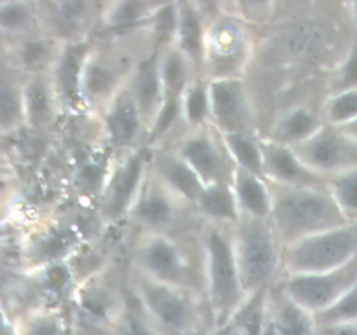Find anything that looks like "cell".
Wrapping results in <instances>:
<instances>
[{
    "instance_id": "obj_1",
    "label": "cell",
    "mask_w": 357,
    "mask_h": 335,
    "mask_svg": "<svg viewBox=\"0 0 357 335\" xmlns=\"http://www.w3.org/2000/svg\"><path fill=\"white\" fill-rule=\"evenodd\" d=\"M153 52L142 30L124 34H100L91 40L80 72L82 112L98 117L100 112L128 84L139 56Z\"/></svg>"
},
{
    "instance_id": "obj_2",
    "label": "cell",
    "mask_w": 357,
    "mask_h": 335,
    "mask_svg": "<svg viewBox=\"0 0 357 335\" xmlns=\"http://www.w3.org/2000/svg\"><path fill=\"white\" fill-rule=\"evenodd\" d=\"M126 281L162 335H204L213 327L204 293L155 281L129 265Z\"/></svg>"
},
{
    "instance_id": "obj_3",
    "label": "cell",
    "mask_w": 357,
    "mask_h": 335,
    "mask_svg": "<svg viewBox=\"0 0 357 335\" xmlns=\"http://www.w3.org/2000/svg\"><path fill=\"white\" fill-rule=\"evenodd\" d=\"M128 265L155 281L204 293L199 232L195 239L181 234H138L128 253Z\"/></svg>"
},
{
    "instance_id": "obj_4",
    "label": "cell",
    "mask_w": 357,
    "mask_h": 335,
    "mask_svg": "<svg viewBox=\"0 0 357 335\" xmlns=\"http://www.w3.org/2000/svg\"><path fill=\"white\" fill-rule=\"evenodd\" d=\"M232 227L216 223H201L199 227L204 297L213 327L229 323L248 295L237 267Z\"/></svg>"
},
{
    "instance_id": "obj_5",
    "label": "cell",
    "mask_w": 357,
    "mask_h": 335,
    "mask_svg": "<svg viewBox=\"0 0 357 335\" xmlns=\"http://www.w3.org/2000/svg\"><path fill=\"white\" fill-rule=\"evenodd\" d=\"M271 184V181H268ZM271 223L282 248L323 230L349 223L324 187H284L271 184Z\"/></svg>"
},
{
    "instance_id": "obj_6",
    "label": "cell",
    "mask_w": 357,
    "mask_h": 335,
    "mask_svg": "<svg viewBox=\"0 0 357 335\" xmlns=\"http://www.w3.org/2000/svg\"><path fill=\"white\" fill-rule=\"evenodd\" d=\"M234 250L246 293L274 288L282 276V244L271 220L241 216L232 227Z\"/></svg>"
},
{
    "instance_id": "obj_7",
    "label": "cell",
    "mask_w": 357,
    "mask_h": 335,
    "mask_svg": "<svg viewBox=\"0 0 357 335\" xmlns=\"http://www.w3.org/2000/svg\"><path fill=\"white\" fill-rule=\"evenodd\" d=\"M128 283L115 265L82 279L68 304L70 335H110L124 306Z\"/></svg>"
},
{
    "instance_id": "obj_8",
    "label": "cell",
    "mask_w": 357,
    "mask_h": 335,
    "mask_svg": "<svg viewBox=\"0 0 357 335\" xmlns=\"http://www.w3.org/2000/svg\"><path fill=\"white\" fill-rule=\"evenodd\" d=\"M253 52V27L232 10H218L209 16L202 61L206 79H246Z\"/></svg>"
},
{
    "instance_id": "obj_9",
    "label": "cell",
    "mask_w": 357,
    "mask_h": 335,
    "mask_svg": "<svg viewBox=\"0 0 357 335\" xmlns=\"http://www.w3.org/2000/svg\"><path fill=\"white\" fill-rule=\"evenodd\" d=\"M150 149L112 156L96 195V215L105 229H114L128 220L129 209L149 174Z\"/></svg>"
},
{
    "instance_id": "obj_10",
    "label": "cell",
    "mask_w": 357,
    "mask_h": 335,
    "mask_svg": "<svg viewBox=\"0 0 357 335\" xmlns=\"http://www.w3.org/2000/svg\"><path fill=\"white\" fill-rule=\"evenodd\" d=\"M356 258L357 222H349L282 248V276L333 271Z\"/></svg>"
},
{
    "instance_id": "obj_11",
    "label": "cell",
    "mask_w": 357,
    "mask_h": 335,
    "mask_svg": "<svg viewBox=\"0 0 357 335\" xmlns=\"http://www.w3.org/2000/svg\"><path fill=\"white\" fill-rule=\"evenodd\" d=\"M194 216V209L171 194L149 168L145 181L129 209L126 225L138 234H181L185 220Z\"/></svg>"
},
{
    "instance_id": "obj_12",
    "label": "cell",
    "mask_w": 357,
    "mask_h": 335,
    "mask_svg": "<svg viewBox=\"0 0 357 335\" xmlns=\"http://www.w3.org/2000/svg\"><path fill=\"white\" fill-rule=\"evenodd\" d=\"M204 185L232 181L236 166L227 152L223 135L213 126L197 129H181L180 135L167 143Z\"/></svg>"
},
{
    "instance_id": "obj_13",
    "label": "cell",
    "mask_w": 357,
    "mask_h": 335,
    "mask_svg": "<svg viewBox=\"0 0 357 335\" xmlns=\"http://www.w3.org/2000/svg\"><path fill=\"white\" fill-rule=\"evenodd\" d=\"M107 0H38L42 31L61 44H84L100 31Z\"/></svg>"
},
{
    "instance_id": "obj_14",
    "label": "cell",
    "mask_w": 357,
    "mask_h": 335,
    "mask_svg": "<svg viewBox=\"0 0 357 335\" xmlns=\"http://www.w3.org/2000/svg\"><path fill=\"white\" fill-rule=\"evenodd\" d=\"M357 283V258L344 267L310 274L282 276L278 286L289 297L316 316L340 299Z\"/></svg>"
},
{
    "instance_id": "obj_15",
    "label": "cell",
    "mask_w": 357,
    "mask_h": 335,
    "mask_svg": "<svg viewBox=\"0 0 357 335\" xmlns=\"http://www.w3.org/2000/svg\"><path fill=\"white\" fill-rule=\"evenodd\" d=\"M96 121L100 122L101 136L112 156H121L146 147L149 124L128 87L112 98L110 103L100 112Z\"/></svg>"
},
{
    "instance_id": "obj_16",
    "label": "cell",
    "mask_w": 357,
    "mask_h": 335,
    "mask_svg": "<svg viewBox=\"0 0 357 335\" xmlns=\"http://www.w3.org/2000/svg\"><path fill=\"white\" fill-rule=\"evenodd\" d=\"M211 126L222 135L258 131L257 112L246 79L209 80Z\"/></svg>"
},
{
    "instance_id": "obj_17",
    "label": "cell",
    "mask_w": 357,
    "mask_h": 335,
    "mask_svg": "<svg viewBox=\"0 0 357 335\" xmlns=\"http://www.w3.org/2000/svg\"><path fill=\"white\" fill-rule=\"evenodd\" d=\"M303 163L323 178L357 166V143L340 126L324 122L307 142L295 147Z\"/></svg>"
},
{
    "instance_id": "obj_18",
    "label": "cell",
    "mask_w": 357,
    "mask_h": 335,
    "mask_svg": "<svg viewBox=\"0 0 357 335\" xmlns=\"http://www.w3.org/2000/svg\"><path fill=\"white\" fill-rule=\"evenodd\" d=\"M150 171L171 194L194 209L204 184L171 147L162 145L150 149Z\"/></svg>"
},
{
    "instance_id": "obj_19",
    "label": "cell",
    "mask_w": 357,
    "mask_h": 335,
    "mask_svg": "<svg viewBox=\"0 0 357 335\" xmlns=\"http://www.w3.org/2000/svg\"><path fill=\"white\" fill-rule=\"evenodd\" d=\"M264 177L284 187H324L326 178L314 173L291 147L271 142L264 136Z\"/></svg>"
},
{
    "instance_id": "obj_20",
    "label": "cell",
    "mask_w": 357,
    "mask_h": 335,
    "mask_svg": "<svg viewBox=\"0 0 357 335\" xmlns=\"http://www.w3.org/2000/svg\"><path fill=\"white\" fill-rule=\"evenodd\" d=\"M208 21V13L202 9L199 0H176V30L173 45L194 63L201 75Z\"/></svg>"
},
{
    "instance_id": "obj_21",
    "label": "cell",
    "mask_w": 357,
    "mask_h": 335,
    "mask_svg": "<svg viewBox=\"0 0 357 335\" xmlns=\"http://www.w3.org/2000/svg\"><path fill=\"white\" fill-rule=\"evenodd\" d=\"M89 42L84 44H65L61 49L54 68L49 77L52 80L63 114H79L82 112L80 103V72Z\"/></svg>"
},
{
    "instance_id": "obj_22",
    "label": "cell",
    "mask_w": 357,
    "mask_h": 335,
    "mask_svg": "<svg viewBox=\"0 0 357 335\" xmlns=\"http://www.w3.org/2000/svg\"><path fill=\"white\" fill-rule=\"evenodd\" d=\"M323 124L324 117L321 108L310 103H296L282 110L271 122L264 136L271 142L295 149L307 142Z\"/></svg>"
},
{
    "instance_id": "obj_23",
    "label": "cell",
    "mask_w": 357,
    "mask_h": 335,
    "mask_svg": "<svg viewBox=\"0 0 357 335\" xmlns=\"http://www.w3.org/2000/svg\"><path fill=\"white\" fill-rule=\"evenodd\" d=\"M126 87L142 110L146 124L150 126L164 103L162 84H160L159 75V52H145L139 56Z\"/></svg>"
},
{
    "instance_id": "obj_24",
    "label": "cell",
    "mask_w": 357,
    "mask_h": 335,
    "mask_svg": "<svg viewBox=\"0 0 357 335\" xmlns=\"http://www.w3.org/2000/svg\"><path fill=\"white\" fill-rule=\"evenodd\" d=\"M63 114L58 94L49 75H30L23 80L24 126L47 129Z\"/></svg>"
},
{
    "instance_id": "obj_25",
    "label": "cell",
    "mask_w": 357,
    "mask_h": 335,
    "mask_svg": "<svg viewBox=\"0 0 357 335\" xmlns=\"http://www.w3.org/2000/svg\"><path fill=\"white\" fill-rule=\"evenodd\" d=\"M63 45L45 31L21 37L14 47V70L21 75H49L54 68Z\"/></svg>"
},
{
    "instance_id": "obj_26",
    "label": "cell",
    "mask_w": 357,
    "mask_h": 335,
    "mask_svg": "<svg viewBox=\"0 0 357 335\" xmlns=\"http://www.w3.org/2000/svg\"><path fill=\"white\" fill-rule=\"evenodd\" d=\"M173 0H107L100 34H124L145 24L160 7Z\"/></svg>"
},
{
    "instance_id": "obj_27",
    "label": "cell",
    "mask_w": 357,
    "mask_h": 335,
    "mask_svg": "<svg viewBox=\"0 0 357 335\" xmlns=\"http://www.w3.org/2000/svg\"><path fill=\"white\" fill-rule=\"evenodd\" d=\"M230 185L241 216L260 220L271 218L272 188L267 178L236 168Z\"/></svg>"
},
{
    "instance_id": "obj_28",
    "label": "cell",
    "mask_w": 357,
    "mask_h": 335,
    "mask_svg": "<svg viewBox=\"0 0 357 335\" xmlns=\"http://www.w3.org/2000/svg\"><path fill=\"white\" fill-rule=\"evenodd\" d=\"M271 330L272 335H319L316 316L278 285L271 290Z\"/></svg>"
},
{
    "instance_id": "obj_29",
    "label": "cell",
    "mask_w": 357,
    "mask_h": 335,
    "mask_svg": "<svg viewBox=\"0 0 357 335\" xmlns=\"http://www.w3.org/2000/svg\"><path fill=\"white\" fill-rule=\"evenodd\" d=\"M194 213L201 223L236 225L241 215L230 181L204 185L194 204Z\"/></svg>"
},
{
    "instance_id": "obj_30",
    "label": "cell",
    "mask_w": 357,
    "mask_h": 335,
    "mask_svg": "<svg viewBox=\"0 0 357 335\" xmlns=\"http://www.w3.org/2000/svg\"><path fill=\"white\" fill-rule=\"evenodd\" d=\"M159 75L164 100L176 101L180 100L188 84L201 73L180 49L171 44L159 51Z\"/></svg>"
},
{
    "instance_id": "obj_31",
    "label": "cell",
    "mask_w": 357,
    "mask_h": 335,
    "mask_svg": "<svg viewBox=\"0 0 357 335\" xmlns=\"http://www.w3.org/2000/svg\"><path fill=\"white\" fill-rule=\"evenodd\" d=\"M0 31L20 38L42 31L38 0H0Z\"/></svg>"
},
{
    "instance_id": "obj_32",
    "label": "cell",
    "mask_w": 357,
    "mask_h": 335,
    "mask_svg": "<svg viewBox=\"0 0 357 335\" xmlns=\"http://www.w3.org/2000/svg\"><path fill=\"white\" fill-rule=\"evenodd\" d=\"M16 335H70L68 309L33 307L14 318Z\"/></svg>"
},
{
    "instance_id": "obj_33",
    "label": "cell",
    "mask_w": 357,
    "mask_h": 335,
    "mask_svg": "<svg viewBox=\"0 0 357 335\" xmlns=\"http://www.w3.org/2000/svg\"><path fill=\"white\" fill-rule=\"evenodd\" d=\"M180 112L183 129H197L211 126V96L209 80L199 75L192 80L180 98Z\"/></svg>"
},
{
    "instance_id": "obj_34",
    "label": "cell",
    "mask_w": 357,
    "mask_h": 335,
    "mask_svg": "<svg viewBox=\"0 0 357 335\" xmlns=\"http://www.w3.org/2000/svg\"><path fill=\"white\" fill-rule=\"evenodd\" d=\"M234 166L264 177V135L260 131L223 135Z\"/></svg>"
},
{
    "instance_id": "obj_35",
    "label": "cell",
    "mask_w": 357,
    "mask_h": 335,
    "mask_svg": "<svg viewBox=\"0 0 357 335\" xmlns=\"http://www.w3.org/2000/svg\"><path fill=\"white\" fill-rule=\"evenodd\" d=\"M23 80L20 72L0 73V131H13L24 126Z\"/></svg>"
},
{
    "instance_id": "obj_36",
    "label": "cell",
    "mask_w": 357,
    "mask_h": 335,
    "mask_svg": "<svg viewBox=\"0 0 357 335\" xmlns=\"http://www.w3.org/2000/svg\"><path fill=\"white\" fill-rule=\"evenodd\" d=\"M110 335H162V334H160L159 328L153 325V321L150 320L146 311L143 309V306L138 302V299L132 295V292L128 286L124 306H122L121 313H119L117 320H115L114 327H112Z\"/></svg>"
},
{
    "instance_id": "obj_37",
    "label": "cell",
    "mask_w": 357,
    "mask_h": 335,
    "mask_svg": "<svg viewBox=\"0 0 357 335\" xmlns=\"http://www.w3.org/2000/svg\"><path fill=\"white\" fill-rule=\"evenodd\" d=\"M326 188L344 218L351 223L357 222V166L328 178Z\"/></svg>"
},
{
    "instance_id": "obj_38",
    "label": "cell",
    "mask_w": 357,
    "mask_h": 335,
    "mask_svg": "<svg viewBox=\"0 0 357 335\" xmlns=\"http://www.w3.org/2000/svg\"><path fill=\"white\" fill-rule=\"evenodd\" d=\"M324 122L333 126H345L357 119V87L356 89L340 91L335 94H326L323 107Z\"/></svg>"
},
{
    "instance_id": "obj_39",
    "label": "cell",
    "mask_w": 357,
    "mask_h": 335,
    "mask_svg": "<svg viewBox=\"0 0 357 335\" xmlns=\"http://www.w3.org/2000/svg\"><path fill=\"white\" fill-rule=\"evenodd\" d=\"M279 0H230L229 10L246 21L250 27H264L271 23L278 10Z\"/></svg>"
},
{
    "instance_id": "obj_40",
    "label": "cell",
    "mask_w": 357,
    "mask_h": 335,
    "mask_svg": "<svg viewBox=\"0 0 357 335\" xmlns=\"http://www.w3.org/2000/svg\"><path fill=\"white\" fill-rule=\"evenodd\" d=\"M354 321H357V283L351 286L340 299L335 300L328 309L316 314L317 327L354 323Z\"/></svg>"
},
{
    "instance_id": "obj_41",
    "label": "cell",
    "mask_w": 357,
    "mask_h": 335,
    "mask_svg": "<svg viewBox=\"0 0 357 335\" xmlns=\"http://www.w3.org/2000/svg\"><path fill=\"white\" fill-rule=\"evenodd\" d=\"M357 87V42L347 51V54L338 61L328 80V93L335 94L340 91Z\"/></svg>"
},
{
    "instance_id": "obj_42",
    "label": "cell",
    "mask_w": 357,
    "mask_h": 335,
    "mask_svg": "<svg viewBox=\"0 0 357 335\" xmlns=\"http://www.w3.org/2000/svg\"><path fill=\"white\" fill-rule=\"evenodd\" d=\"M317 330H319V335H357V321H354V323L317 327Z\"/></svg>"
},
{
    "instance_id": "obj_43",
    "label": "cell",
    "mask_w": 357,
    "mask_h": 335,
    "mask_svg": "<svg viewBox=\"0 0 357 335\" xmlns=\"http://www.w3.org/2000/svg\"><path fill=\"white\" fill-rule=\"evenodd\" d=\"M204 335H241L232 323H223L211 327Z\"/></svg>"
},
{
    "instance_id": "obj_44",
    "label": "cell",
    "mask_w": 357,
    "mask_h": 335,
    "mask_svg": "<svg viewBox=\"0 0 357 335\" xmlns=\"http://www.w3.org/2000/svg\"><path fill=\"white\" fill-rule=\"evenodd\" d=\"M10 177V166L7 163V159L3 157V154L0 152V185L6 184Z\"/></svg>"
},
{
    "instance_id": "obj_45",
    "label": "cell",
    "mask_w": 357,
    "mask_h": 335,
    "mask_svg": "<svg viewBox=\"0 0 357 335\" xmlns=\"http://www.w3.org/2000/svg\"><path fill=\"white\" fill-rule=\"evenodd\" d=\"M340 128L344 129V131L347 133V135L351 136V138L354 140V142L357 143V119H356V121L349 122V124H345V126H340Z\"/></svg>"
},
{
    "instance_id": "obj_46",
    "label": "cell",
    "mask_w": 357,
    "mask_h": 335,
    "mask_svg": "<svg viewBox=\"0 0 357 335\" xmlns=\"http://www.w3.org/2000/svg\"><path fill=\"white\" fill-rule=\"evenodd\" d=\"M352 14H354V21L357 24V0H352Z\"/></svg>"
},
{
    "instance_id": "obj_47",
    "label": "cell",
    "mask_w": 357,
    "mask_h": 335,
    "mask_svg": "<svg viewBox=\"0 0 357 335\" xmlns=\"http://www.w3.org/2000/svg\"><path fill=\"white\" fill-rule=\"evenodd\" d=\"M2 38H3V34H2V31H0V42H2Z\"/></svg>"
}]
</instances>
